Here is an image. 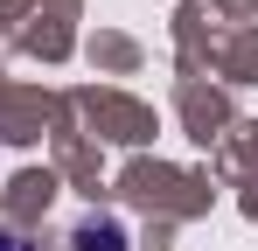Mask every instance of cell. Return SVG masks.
<instances>
[{
	"label": "cell",
	"instance_id": "6da1fadb",
	"mask_svg": "<svg viewBox=\"0 0 258 251\" xmlns=\"http://www.w3.org/2000/svg\"><path fill=\"white\" fill-rule=\"evenodd\" d=\"M70 244L77 251H126V223H119V216H84Z\"/></svg>",
	"mask_w": 258,
	"mask_h": 251
},
{
	"label": "cell",
	"instance_id": "7a4b0ae2",
	"mask_svg": "<svg viewBox=\"0 0 258 251\" xmlns=\"http://www.w3.org/2000/svg\"><path fill=\"white\" fill-rule=\"evenodd\" d=\"M0 251H35V244H28L21 230H0Z\"/></svg>",
	"mask_w": 258,
	"mask_h": 251
}]
</instances>
